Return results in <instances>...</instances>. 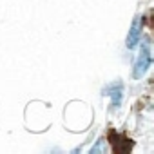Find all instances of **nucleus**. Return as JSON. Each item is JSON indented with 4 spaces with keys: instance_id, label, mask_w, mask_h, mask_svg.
I'll use <instances>...</instances> for the list:
<instances>
[{
    "instance_id": "obj_1",
    "label": "nucleus",
    "mask_w": 154,
    "mask_h": 154,
    "mask_svg": "<svg viewBox=\"0 0 154 154\" xmlns=\"http://www.w3.org/2000/svg\"><path fill=\"white\" fill-rule=\"evenodd\" d=\"M149 65H150V44H149V40L145 38V40H143V44H141L140 54H138V58H136V63H134L132 76H134L136 80H138V78H141V76L147 72Z\"/></svg>"
},
{
    "instance_id": "obj_2",
    "label": "nucleus",
    "mask_w": 154,
    "mask_h": 154,
    "mask_svg": "<svg viewBox=\"0 0 154 154\" xmlns=\"http://www.w3.org/2000/svg\"><path fill=\"white\" fill-rule=\"evenodd\" d=\"M109 141L114 149V152H131L132 141L127 140L123 134H116L114 131H109Z\"/></svg>"
},
{
    "instance_id": "obj_3",
    "label": "nucleus",
    "mask_w": 154,
    "mask_h": 154,
    "mask_svg": "<svg viewBox=\"0 0 154 154\" xmlns=\"http://www.w3.org/2000/svg\"><path fill=\"white\" fill-rule=\"evenodd\" d=\"M140 35H141V17H136L132 20L131 31H129V36H127V47L129 49H134L140 44Z\"/></svg>"
},
{
    "instance_id": "obj_4",
    "label": "nucleus",
    "mask_w": 154,
    "mask_h": 154,
    "mask_svg": "<svg viewBox=\"0 0 154 154\" xmlns=\"http://www.w3.org/2000/svg\"><path fill=\"white\" fill-rule=\"evenodd\" d=\"M120 91H122V87H114V93H112V102H114V105L118 107L120 105V102H122V96H120Z\"/></svg>"
}]
</instances>
